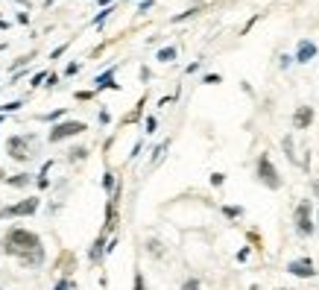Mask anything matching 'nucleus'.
I'll return each mask as SVG.
<instances>
[{
  "mask_svg": "<svg viewBox=\"0 0 319 290\" xmlns=\"http://www.w3.org/2000/svg\"><path fill=\"white\" fill-rule=\"evenodd\" d=\"M3 252L21 258L24 264H41L44 261V249H41L38 234H32L27 229H9L3 237Z\"/></svg>",
  "mask_w": 319,
  "mask_h": 290,
  "instance_id": "obj_1",
  "label": "nucleus"
},
{
  "mask_svg": "<svg viewBox=\"0 0 319 290\" xmlns=\"http://www.w3.org/2000/svg\"><path fill=\"white\" fill-rule=\"evenodd\" d=\"M258 179H261L266 188H272V191H278V188H281V176H278L275 164H272V159H269L266 153L258 159Z\"/></svg>",
  "mask_w": 319,
  "mask_h": 290,
  "instance_id": "obj_2",
  "label": "nucleus"
},
{
  "mask_svg": "<svg viewBox=\"0 0 319 290\" xmlns=\"http://www.w3.org/2000/svg\"><path fill=\"white\" fill-rule=\"evenodd\" d=\"M6 153H9L15 161H30L32 147H30V141H27V138L15 135V138H9V141H6Z\"/></svg>",
  "mask_w": 319,
  "mask_h": 290,
  "instance_id": "obj_3",
  "label": "nucleus"
},
{
  "mask_svg": "<svg viewBox=\"0 0 319 290\" xmlns=\"http://www.w3.org/2000/svg\"><path fill=\"white\" fill-rule=\"evenodd\" d=\"M85 123L82 120H64L59 126L50 129V144H56V141H62V138H70V135H79V132H85Z\"/></svg>",
  "mask_w": 319,
  "mask_h": 290,
  "instance_id": "obj_4",
  "label": "nucleus"
},
{
  "mask_svg": "<svg viewBox=\"0 0 319 290\" xmlns=\"http://www.w3.org/2000/svg\"><path fill=\"white\" fill-rule=\"evenodd\" d=\"M296 232H299L302 237L314 234V220H311V202H308V199H305V202H299V208H296Z\"/></svg>",
  "mask_w": 319,
  "mask_h": 290,
  "instance_id": "obj_5",
  "label": "nucleus"
},
{
  "mask_svg": "<svg viewBox=\"0 0 319 290\" xmlns=\"http://www.w3.org/2000/svg\"><path fill=\"white\" fill-rule=\"evenodd\" d=\"M38 208V199H24V202H18V205H6V208H0V217H18V214H32Z\"/></svg>",
  "mask_w": 319,
  "mask_h": 290,
  "instance_id": "obj_6",
  "label": "nucleus"
},
{
  "mask_svg": "<svg viewBox=\"0 0 319 290\" xmlns=\"http://www.w3.org/2000/svg\"><path fill=\"white\" fill-rule=\"evenodd\" d=\"M287 270L293 276H299V279H314L317 276V270H314V261L311 258H299V261H290Z\"/></svg>",
  "mask_w": 319,
  "mask_h": 290,
  "instance_id": "obj_7",
  "label": "nucleus"
},
{
  "mask_svg": "<svg viewBox=\"0 0 319 290\" xmlns=\"http://www.w3.org/2000/svg\"><path fill=\"white\" fill-rule=\"evenodd\" d=\"M311 123H314V109H311V106H299L296 115H293V126L296 129H308Z\"/></svg>",
  "mask_w": 319,
  "mask_h": 290,
  "instance_id": "obj_8",
  "label": "nucleus"
},
{
  "mask_svg": "<svg viewBox=\"0 0 319 290\" xmlns=\"http://www.w3.org/2000/svg\"><path fill=\"white\" fill-rule=\"evenodd\" d=\"M317 56V44L314 41H299V53H296V62H311Z\"/></svg>",
  "mask_w": 319,
  "mask_h": 290,
  "instance_id": "obj_9",
  "label": "nucleus"
},
{
  "mask_svg": "<svg viewBox=\"0 0 319 290\" xmlns=\"http://www.w3.org/2000/svg\"><path fill=\"white\" fill-rule=\"evenodd\" d=\"M111 76H114V67H111V70H106L103 76H97V88H117V85L111 82Z\"/></svg>",
  "mask_w": 319,
  "mask_h": 290,
  "instance_id": "obj_10",
  "label": "nucleus"
},
{
  "mask_svg": "<svg viewBox=\"0 0 319 290\" xmlns=\"http://www.w3.org/2000/svg\"><path fill=\"white\" fill-rule=\"evenodd\" d=\"M284 153H287V159L290 161H299V156H296V147H293V138H284ZM299 164H302V161H299Z\"/></svg>",
  "mask_w": 319,
  "mask_h": 290,
  "instance_id": "obj_11",
  "label": "nucleus"
},
{
  "mask_svg": "<svg viewBox=\"0 0 319 290\" xmlns=\"http://www.w3.org/2000/svg\"><path fill=\"white\" fill-rule=\"evenodd\" d=\"M159 59L161 62H173V59H176V47H164V50H159Z\"/></svg>",
  "mask_w": 319,
  "mask_h": 290,
  "instance_id": "obj_12",
  "label": "nucleus"
},
{
  "mask_svg": "<svg viewBox=\"0 0 319 290\" xmlns=\"http://www.w3.org/2000/svg\"><path fill=\"white\" fill-rule=\"evenodd\" d=\"M27 182H30V176H27V173H24V176H15V179H9V185H15V188H24Z\"/></svg>",
  "mask_w": 319,
  "mask_h": 290,
  "instance_id": "obj_13",
  "label": "nucleus"
},
{
  "mask_svg": "<svg viewBox=\"0 0 319 290\" xmlns=\"http://www.w3.org/2000/svg\"><path fill=\"white\" fill-rule=\"evenodd\" d=\"M100 255H103V237L94 243V249H91V261H100Z\"/></svg>",
  "mask_w": 319,
  "mask_h": 290,
  "instance_id": "obj_14",
  "label": "nucleus"
},
{
  "mask_svg": "<svg viewBox=\"0 0 319 290\" xmlns=\"http://www.w3.org/2000/svg\"><path fill=\"white\" fill-rule=\"evenodd\" d=\"M182 290H202V288H199V282H196V279H188V282L182 285Z\"/></svg>",
  "mask_w": 319,
  "mask_h": 290,
  "instance_id": "obj_15",
  "label": "nucleus"
},
{
  "mask_svg": "<svg viewBox=\"0 0 319 290\" xmlns=\"http://www.w3.org/2000/svg\"><path fill=\"white\" fill-rule=\"evenodd\" d=\"M223 211H225V217H240V214H243V211L234 208V205H228V208H223Z\"/></svg>",
  "mask_w": 319,
  "mask_h": 290,
  "instance_id": "obj_16",
  "label": "nucleus"
},
{
  "mask_svg": "<svg viewBox=\"0 0 319 290\" xmlns=\"http://www.w3.org/2000/svg\"><path fill=\"white\" fill-rule=\"evenodd\" d=\"M147 246H150V252H153V255H161V243H159V240H150Z\"/></svg>",
  "mask_w": 319,
  "mask_h": 290,
  "instance_id": "obj_17",
  "label": "nucleus"
},
{
  "mask_svg": "<svg viewBox=\"0 0 319 290\" xmlns=\"http://www.w3.org/2000/svg\"><path fill=\"white\" fill-rule=\"evenodd\" d=\"M217 82H223L217 73H208V76H205V85H217Z\"/></svg>",
  "mask_w": 319,
  "mask_h": 290,
  "instance_id": "obj_18",
  "label": "nucleus"
},
{
  "mask_svg": "<svg viewBox=\"0 0 319 290\" xmlns=\"http://www.w3.org/2000/svg\"><path fill=\"white\" fill-rule=\"evenodd\" d=\"M211 182H214V185H223L225 176H223V173H214V176H211Z\"/></svg>",
  "mask_w": 319,
  "mask_h": 290,
  "instance_id": "obj_19",
  "label": "nucleus"
},
{
  "mask_svg": "<svg viewBox=\"0 0 319 290\" xmlns=\"http://www.w3.org/2000/svg\"><path fill=\"white\" fill-rule=\"evenodd\" d=\"M103 185H106V188H111V185H114V176H111V173H106V179H103Z\"/></svg>",
  "mask_w": 319,
  "mask_h": 290,
  "instance_id": "obj_20",
  "label": "nucleus"
},
{
  "mask_svg": "<svg viewBox=\"0 0 319 290\" xmlns=\"http://www.w3.org/2000/svg\"><path fill=\"white\" fill-rule=\"evenodd\" d=\"M147 132H156V117H147Z\"/></svg>",
  "mask_w": 319,
  "mask_h": 290,
  "instance_id": "obj_21",
  "label": "nucleus"
},
{
  "mask_svg": "<svg viewBox=\"0 0 319 290\" xmlns=\"http://www.w3.org/2000/svg\"><path fill=\"white\" fill-rule=\"evenodd\" d=\"M56 290H70V282H67V279H64V282H59V285H56Z\"/></svg>",
  "mask_w": 319,
  "mask_h": 290,
  "instance_id": "obj_22",
  "label": "nucleus"
},
{
  "mask_svg": "<svg viewBox=\"0 0 319 290\" xmlns=\"http://www.w3.org/2000/svg\"><path fill=\"white\" fill-rule=\"evenodd\" d=\"M135 290H144V279H141V276L135 279Z\"/></svg>",
  "mask_w": 319,
  "mask_h": 290,
  "instance_id": "obj_23",
  "label": "nucleus"
},
{
  "mask_svg": "<svg viewBox=\"0 0 319 290\" xmlns=\"http://www.w3.org/2000/svg\"><path fill=\"white\" fill-rule=\"evenodd\" d=\"M3 176H6V173H3V170H0V179H3Z\"/></svg>",
  "mask_w": 319,
  "mask_h": 290,
  "instance_id": "obj_24",
  "label": "nucleus"
},
{
  "mask_svg": "<svg viewBox=\"0 0 319 290\" xmlns=\"http://www.w3.org/2000/svg\"><path fill=\"white\" fill-rule=\"evenodd\" d=\"M0 290H3V288H0Z\"/></svg>",
  "mask_w": 319,
  "mask_h": 290,
  "instance_id": "obj_25",
  "label": "nucleus"
}]
</instances>
